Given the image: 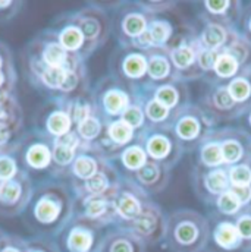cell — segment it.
Returning <instances> with one entry per match:
<instances>
[{
	"instance_id": "cell-1",
	"label": "cell",
	"mask_w": 251,
	"mask_h": 252,
	"mask_svg": "<svg viewBox=\"0 0 251 252\" xmlns=\"http://www.w3.org/2000/svg\"><path fill=\"white\" fill-rule=\"evenodd\" d=\"M75 195L61 181H43L34 187L28 207L22 214L27 229L36 236L56 238L73 217Z\"/></svg>"
},
{
	"instance_id": "cell-2",
	"label": "cell",
	"mask_w": 251,
	"mask_h": 252,
	"mask_svg": "<svg viewBox=\"0 0 251 252\" xmlns=\"http://www.w3.org/2000/svg\"><path fill=\"white\" fill-rule=\"evenodd\" d=\"M209 233L206 216L192 208H177L168 214L163 242L171 252H204Z\"/></svg>"
},
{
	"instance_id": "cell-3",
	"label": "cell",
	"mask_w": 251,
	"mask_h": 252,
	"mask_svg": "<svg viewBox=\"0 0 251 252\" xmlns=\"http://www.w3.org/2000/svg\"><path fill=\"white\" fill-rule=\"evenodd\" d=\"M169 127L182 145L184 151L192 153L217 125L197 103L191 101L188 106L172 115Z\"/></svg>"
},
{
	"instance_id": "cell-4",
	"label": "cell",
	"mask_w": 251,
	"mask_h": 252,
	"mask_svg": "<svg viewBox=\"0 0 251 252\" xmlns=\"http://www.w3.org/2000/svg\"><path fill=\"white\" fill-rule=\"evenodd\" d=\"M91 97L94 109L105 124L121 119L126 109L138 98L124 82L110 73L94 84Z\"/></svg>"
},
{
	"instance_id": "cell-5",
	"label": "cell",
	"mask_w": 251,
	"mask_h": 252,
	"mask_svg": "<svg viewBox=\"0 0 251 252\" xmlns=\"http://www.w3.org/2000/svg\"><path fill=\"white\" fill-rule=\"evenodd\" d=\"M137 139L144 147L148 160L174 169L184 156V148L169 126H148L138 132Z\"/></svg>"
},
{
	"instance_id": "cell-6",
	"label": "cell",
	"mask_w": 251,
	"mask_h": 252,
	"mask_svg": "<svg viewBox=\"0 0 251 252\" xmlns=\"http://www.w3.org/2000/svg\"><path fill=\"white\" fill-rule=\"evenodd\" d=\"M69 15L84 34L87 56L90 58L108 43L112 32L110 16L105 7L96 3H88L73 12H69Z\"/></svg>"
},
{
	"instance_id": "cell-7",
	"label": "cell",
	"mask_w": 251,
	"mask_h": 252,
	"mask_svg": "<svg viewBox=\"0 0 251 252\" xmlns=\"http://www.w3.org/2000/svg\"><path fill=\"white\" fill-rule=\"evenodd\" d=\"M110 75L124 82L126 87L140 97L141 91L147 87V58L145 53L132 47H118L110 56Z\"/></svg>"
},
{
	"instance_id": "cell-8",
	"label": "cell",
	"mask_w": 251,
	"mask_h": 252,
	"mask_svg": "<svg viewBox=\"0 0 251 252\" xmlns=\"http://www.w3.org/2000/svg\"><path fill=\"white\" fill-rule=\"evenodd\" d=\"M105 229L84 217L73 216L56 235L55 242L61 252H100Z\"/></svg>"
},
{
	"instance_id": "cell-9",
	"label": "cell",
	"mask_w": 251,
	"mask_h": 252,
	"mask_svg": "<svg viewBox=\"0 0 251 252\" xmlns=\"http://www.w3.org/2000/svg\"><path fill=\"white\" fill-rule=\"evenodd\" d=\"M16 154L21 169L30 176L33 173H50L53 166V141L33 129L18 139Z\"/></svg>"
},
{
	"instance_id": "cell-10",
	"label": "cell",
	"mask_w": 251,
	"mask_h": 252,
	"mask_svg": "<svg viewBox=\"0 0 251 252\" xmlns=\"http://www.w3.org/2000/svg\"><path fill=\"white\" fill-rule=\"evenodd\" d=\"M153 18L143 6V1H128L118 4L112 21V31L118 40V47H131L148 28Z\"/></svg>"
},
{
	"instance_id": "cell-11",
	"label": "cell",
	"mask_w": 251,
	"mask_h": 252,
	"mask_svg": "<svg viewBox=\"0 0 251 252\" xmlns=\"http://www.w3.org/2000/svg\"><path fill=\"white\" fill-rule=\"evenodd\" d=\"M201 46L198 43L195 30L181 32L168 47L172 64L177 72V79L187 82L203 79L204 75L197 66V56Z\"/></svg>"
},
{
	"instance_id": "cell-12",
	"label": "cell",
	"mask_w": 251,
	"mask_h": 252,
	"mask_svg": "<svg viewBox=\"0 0 251 252\" xmlns=\"http://www.w3.org/2000/svg\"><path fill=\"white\" fill-rule=\"evenodd\" d=\"M197 104L216 122V125L238 121L247 110L234 100L226 84L207 85L206 93L200 97Z\"/></svg>"
},
{
	"instance_id": "cell-13",
	"label": "cell",
	"mask_w": 251,
	"mask_h": 252,
	"mask_svg": "<svg viewBox=\"0 0 251 252\" xmlns=\"http://www.w3.org/2000/svg\"><path fill=\"white\" fill-rule=\"evenodd\" d=\"M34 192L33 178L27 172L18 173L15 178L0 181V216L18 217L22 216L30 204Z\"/></svg>"
},
{
	"instance_id": "cell-14",
	"label": "cell",
	"mask_w": 251,
	"mask_h": 252,
	"mask_svg": "<svg viewBox=\"0 0 251 252\" xmlns=\"http://www.w3.org/2000/svg\"><path fill=\"white\" fill-rule=\"evenodd\" d=\"M34 129L52 141L72 132L73 124L68 112L66 98H47L36 113Z\"/></svg>"
},
{
	"instance_id": "cell-15",
	"label": "cell",
	"mask_w": 251,
	"mask_h": 252,
	"mask_svg": "<svg viewBox=\"0 0 251 252\" xmlns=\"http://www.w3.org/2000/svg\"><path fill=\"white\" fill-rule=\"evenodd\" d=\"M166 221H168V214H165V211L157 202L150 199L145 204L141 214L134 221L128 223L122 227L134 233L145 245H156L165 241Z\"/></svg>"
},
{
	"instance_id": "cell-16",
	"label": "cell",
	"mask_w": 251,
	"mask_h": 252,
	"mask_svg": "<svg viewBox=\"0 0 251 252\" xmlns=\"http://www.w3.org/2000/svg\"><path fill=\"white\" fill-rule=\"evenodd\" d=\"M207 219L210 233L204 252H251L243 241L234 219L222 217L212 211Z\"/></svg>"
},
{
	"instance_id": "cell-17",
	"label": "cell",
	"mask_w": 251,
	"mask_h": 252,
	"mask_svg": "<svg viewBox=\"0 0 251 252\" xmlns=\"http://www.w3.org/2000/svg\"><path fill=\"white\" fill-rule=\"evenodd\" d=\"M191 178L195 195L207 207L231 189L228 167H204L195 163Z\"/></svg>"
},
{
	"instance_id": "cell-18",
	"label": "cell",
	"mask_w": 251,
	"mask_h": 252,
	"mask_svg": "<svg viewBox=\"0 0 251 252\" xmlns=\"http://www.w3.org/2000/svg\"><path fill=\"white\" fill-rule=\"evenodd\" d=\"M220 145L223 166L231 167L249 163L251 153V136L238 126H217L210 133Z\"/></svg>"
},
{
	"instance_id": "cell-19",
	"label": "cell",
	"mask_w": 251,
	"mask_h": 252,
	"mask_svg": "<svg viewBox=\"0 0 251 252\" xmlns=\"http://www.w3.org/2000/svg\"><path fill=\"white\" fill-rule=\"evenodd\" d=\"M115 193L109 195H88L75 196L73 216L84 217L103 229L108 226H116L118 216L115 210Z\"/></svg>"
},
{
	"instance_id": "cell-20",
	"label": "cell",
	"mask_w": 251,
	"mask_h": 252,
	"mask_svg": "<svg viewBox=\"0 0 251 252\" xmlns=\"http://www.w3.org/2000/svg\"><path fill=\"white\" fill-rule=\"evenodd\" d=\"M151 199V196L138 188L134 182L128 181L122 176V181L115 193V210L118 216V227H122L128 223L134 221L141 211L144 210L145 204Z\"/></svg>"
},
{
	"instance_id": "cell-21",
	"label": "cell",
	"mask_w": 251,
	"mask_h": 252,
	"mask_svg": "<svg viewBox=\"0 0 251 252\" xmlns=\"http://www.w3.org/2000/svg\"><path fill=\"white\" fill-rule=\"evenodd\" d=\"M122 181L121 170L113 166V163H108L99 173L84 182L69 181V187L75 196H88V195H109L116 192Z\"/></svg>"
},
{
	"instance_id": "cell-22",
	"label": "cell",
	"mask_w": 251,
	"mask_h": 252,
	"mask_svg": "<svg viewBox=\"0 0 251 252\" xmlns=\"http://www.w3.org/2000/svg\"><path fill=\"white\" fill-rule=\"evenodd\" d=\"M244 4L238 0H206L200 3V19L238 30Z\"/></svg>"
},
{
	"instance_id": "cell-23",
	"label": "cell",
	"mask_w": 251,
	"mask_h": 252,
	"mask_svg": "<svg viewBox=\"0 0 251 252\" xmlns=\"http://www.w3.org/2000/svg\"><path fill=\"white\" fill-rule=\"evenodd\" d=\"M171 169L166 166L148 160L141 169H138L134 173L125 175L124 178L134 182L138 188L147 192L150 196L154 193H160L168 188L171 182Z\"/></svg>"
},
{
	"instance_id": "cell-24",
	"label": "cell",
	"mask_w": 251,
	"mask_h": 252,
	"mask_svg": "<svg viewBox=\"0 0 251 252\" xmlns=\"http://www.w3.org/2000/svg\"><path fill=\"white\" fill-rule=\"evenodd\" d=\"M82 145L75 130L53 141V166L49 175L55 181H58V178H68L69 167Z\"/></svg>"
},
{
	"instance_id": "cell-25",
	"label": "cell",
	"mask_w": 251,
	"mask_h": 252,
	"mask_svg": "<svg viewBox=\"0 0 251 252\" xmlns=\"http://www.w3.org/2000/svg\"><path fill=\"white\" fill-rule=\"evenodd\" d=\"M50 28L53 30L58 41L61 43V46L68 53L79 56L85 62L88 61L84 34L79 30V27L72 21L69 13L61 15L56 19V22L53 24V27H50Z\"/></svg>"
},
{
	"instance_id": "cell-26",
	"label": "cell",
	"mask_w": 251,
	"mask_h": 252,
	"mask_svg": "<svg viewBox=\"0 0 251 252\" xmlns=\"http://www.w3.org/2000/svg\"><path fill=\"white\" fill-rule=\"evenodd\" d=\"M108 163L110 161L106 160L97 148H94L93 145H82L73 163L69 167L68 178L69 181H76V182L88 181L96 173H99Z\"/></svg>"
},
{
	"instance_id": "cell-27",
	"label": "cell",
	"mask_w": 251,
	"mask_h": 252,
	"mask_svg": "<svg viewBox=\"0 0 251 252\" xmlns=\"http://www.w3.org/2000/svg\"><path fill=\"white\" fill-rule=\"evenodd\" d=\"M144 53L147 58V78L150 87L162 85L177 79V72L171 61L168 47H153Z\"/></svg>"
},
{
	"instance_id": "cell-28",
	"label": "cell",
	"mask_w": 251,
	"mask_h": 252,
	"mask_svg": "<svg viewBox=\"0 0 251 252\" xmlns=\"http://www.w3.org/2000/svg\"><path fill=\"white\" fill-rule=\"evenodd\" d=\"M148 93L154 100H157L162 106H165L169 112L175 113L191 103L189 87L182 81H171L156 87H147Z\"/></svg>"
},
{
	"instance_id": "cell-29",
	"label": "cell",
	"mask_w": 251,
	"mask_h": 252,
	"mask_svg": "<svg viewBox=\"0 0 251 252\" xmlns=\"http://www.w3.org/2000/svg\"><path fill=\"white\" fill-rule=\"evenodd\" d=\"M147 245L124 227L113 226L105 232L100 252H145Z\"/></svg>"
},
{
	"instance_id": "cell-30",
	"label": "cell",
	"mask_w": 251,
	"mask_h": 252,
	"mask_svg": "<svg viewBox=\"0 0 251 252\" xmlns=\"http://www.w3.org/2000/svg\"><path fill=\"white\" fill-rule=\"evenodd\" d=\"M200 30L195 31L198 43L201 47L207 49V50H215V52H220L225 44L228 43L231 32L234 30L226 28L220 24L216 22H210V21H203L200 19Z\"/></svg>"
},
{
	"instance_id": "cell-31",
	"label": "cell",
	"mask_w": 251,
	"mask_h": 252,
	"mask_svg": "<svg viewBox=\"0 0 251 252\" xmlns=\"http://www.w3.org/2000/svg\"><path fill=\"white\" fill-rule=\"evenodd\" d=\"M241 72L240 64L234 58H231L229 55L219 52L217 61L213 66V70L204 76V82L207 85H216V84H228L229 81H232L238 73Z\"/></svg>"
},
{
	"instance_id": "cell-32",
	"label": "cell",
	"mask_w": 251,
	"mask_h": 252,
	"mask_svg": "<svg viewBox=\"0 0 251 252\" xmlns=\"http://www.w3.org/2000/svg\"><path fill=\"white\" fill-rule=\"evenodd\" d=\"M140 98L143 101L145 124L148 126H169L172 119V112H169L165 106H162L157 100L151 97L147 88H144L140 94Z\"/></svg>"
},
{
	"instance_id": "cell-33",
	"label": "cell",
	"mask_w": 251,
	"mask_h": 252,
	"mask_svg": "<svg viewBox=\"0 0 251 252\" xmlns=\"http://www.w3.org/2000/svg\"><path fill=\"white\" fill-rule=\"evenodd\" d=\"M220 52L234 58L240 64L241 70L251 67V41L247 40L238 30H234L231 32L228 43Z\"/></svg>"
},
{
	"instance_id": "cell-34",
	"label": "cell",
	"mask_w": 251,
	"mask_h": 252,
	"mask_svg": "<svg viewBox=\"0 0 251 252\" xmlns=\"http://www.w3.org/2000/svg\"><path fill=\"white\" fill-rule=\"evenodd\" d=\"M116 160L121 164L122 176H125V175L134 173L138 169H141L148 161V157H147V153H145L144 147L141 145V142L138 139H135L132 144H129L121 151V154L118 156Z\"/></svg>"
},
{
	"instance_id": "cell-35",
	"label": "cell",
	"mask_w": 251,
	"mask_h": 252,
	"mask_svg": "<svg viewBox=\"0 0 251 252\" xmlns=\"http://www.w3.org/2000/svg\"><path fill=\"white\" fill-rule=\"evenodd\" d=\"M226 87L234 100L247 109L251 104V67L243 69L232 81L226 84Z\"/></svg>"
},
{
	"instance_id": "cell-36",
	"label": "cell",
	"mask_w": 251,
	"mask_h": 252,
	"mask_svg": "<svg viewBox=\"0 0 251 252\" xmlns=\"http://www.w3.org/2000/svg\"><path fill=\"white\" fill-rule=\"evenodd\" d=\"M197 164L204 167H225L220 145L212 135L201 142V145L197 148Z\"/></svg>"
},
{
	"instance_id": "cell-37",
	"label": "cell",
	"mask_w": 251,
	"mask_h": 252,
	"mask_svg": "<svg viewBox=\"0 0 251 252\" xmlns=\"http://www.w3.org/2000/svg\"><path fill=\"white\" fill-rule=\"evenodd\" d=\"M105 126L106 124L103 122V119L97 115V112H94L79 125L75 126L73 130L76 132L84 145H94L105 132Z\"/></svg>"
},
{
	"instance_id": "cell-38",
	"label": "cell",
	"mask_w": 251,
	"mask_h": 252,
	"mask_svg": "<svg viewBox=\"0 0 251 252\" xmlns=\"http://www.w3.org/2000/svg\"><path fill=\"white\" fill-rule=\"evenodd\" d=\"M66 106H68V112L73 124V129L75 126L79 125L82 121H85L88 116H91L96 112L91 93L85 95L73 97V98H66Z\"/></svg>"
},
{
	"instance_id": "cell-39",
	"label": "cell",
	"mask_w": 251,
	"mask_h": 252,
	"mask_svg": "<svg viewBox=\"0 0 251 252\" xmlns=\"http://www.w3.org/2000/svg\"><path fill=\"white\" fill-rule=\"evenodd\" d=\"M16 142L0 150V181H7L22 172L16 154Z\"/></svg>"
},
{
	"instance_id": "cell-40",
	"label": "cell",
	"mask_w": 251,
	"mask_h": 252,
	"mask_svg": "<svg viewBox=\"0 0 251 252\" xmlns=\"http://www.w3.org/2000/svg\"><path fill=\"white\" fill-rule=\"evenodd\" d=\"M241 210H243V205L231 189L225 192L223 195H220L210 207L212 213H216L222 217H231V219H234Z\"/></svg>"
},
{
	"instance_id": "cell-41",
	"label": "cell",
	"mask_w": 251,
	"mask_h": 252,
	"mask_svg": "<svg viewBox=\"0 0 251 252\" xmlns=\"http://www.w3.org/2000/svg\"><path fill=\"white\" fill-rule=\"evenodd\" d=\"M24 119V112L16 94L0 93V122Z\"/></svg>"
},
{
	"instance_id": "cell-42",
	"label": "cell",
	"mask_w": 251,
	"mask_h": 252,
	"mask_svg": "<svg viewBox=\"0 0 251 252\" xmlns=\"http://www.w3.org/2000/svg\"><path fill=\"white\" fill-rule=\"evenodd\" d=\"M24 119L0 122V150L15 144L24 135Z\"/></svg>"
},
{
	"instance_id": "cell-43",
	"label": "cell",
	"mask_w": 251,
	"mask_h": 252,
	"mask_svg": "<svg viewBox=\"0 0 251 252\" xmlns=\"http://www.w3.org/2000/svg\"><path fill=\"white\" fill-rule=\"evenodd\" d=\"M125 124L131 126L134 130L141 132L145 127V116H144V109H143V101L138 97L128 109L125 110V113L121 118Z\"/></svg>"
},
{
	"instance_id": "cell-44",
	"label": "cell",
	"mask_w": 251,
	"mask_h": 252,
	"mask_svg": "<svg viewBox=\"0 0 251 252\" xmlns=\"http://www.w3.org/2000/svg\"><path fill=\"white\" fill-rule=\"evenodd\" d=\"M231 187H247L251 185V166L249 163H240L228 167Z\"/></svg>"
},
{
	"instance_id": "cell-45",
	"label": "cell",
	"mask_w": 251,
	"mask_h": 252,
	"mask_svg": "<svg viewBox=\"0 0 251 252\" xmlns=\"http://www.w3.org/2000/svg\"><path fill=\"white\" fill-rule=\"evenodd\" d=\"M234 220H235L237 229H238L243 241L246 242V245L251 251V208H243L234 217Z\"/></svg>"
},
{
	"instance_id": "cell-46",
	"label": "cell",
	"mask_w": 251,
	"mask_h": 252,
	"mask_svg": "<svg viewBox=\"0 0 251 252\" xmlns=\"http://www.w3.org/2000/svg\"><path fill=\"white\" fill-rule=\"evenodd\" d=\"M27 252H61L53 238L34 236L27 239Z\"/></svg>"
},
{
	"instance_id": "cell-47",
	"label": "cell",
	"mask_w": 251,
	"mask_h": 252,
	"mask_svg": "<svg viewBox=\"0 0 251 252\" xmlns=\"http://www.w3.org/2000/svg\"><path fill=\"white\" fill-rule=\"evenodd\" d=\"M217 56H219V52L207 50L204 47L200 49L198 56H197V66H198V69L201 70V73L204 76H207L213 70V66H215V63L217 61Z\"/></svg>"
},
{
	"instance_id": "cell-48",
	"label": "cell",
	"mask_w": 251,
	"mask_h": 252,
	"mask_svg": "<svg viewBox=\"0 0 251 252\" xmlns=\"http://www.w3.org/2000/svg\"><path fill=\"white\" fill-rule=\"evenodd\" d=\"M25 6L24 1L19 0H1L0 1V24H6L12 21Z\"/></svg>"
},
{
	"instance_id": "cell-49",
	"label": "cell",
	"mask_w": 251,
	"mask_h": 252,
	"mask_svg": "<svg viewBox=\"0 0 251 252\" xmlns=\"http://www.w3.org/2000/svg\"><path fill=\"white\" fill-rule=\"evenodd\" d=\"M16 82L18 73L15 70H0V93H10L16 94Z\"/></svg>"
},
{
	"instance_id": "cell-50",
	"label": "cell",
	"mask_w": 251,
	"mask_h": 252,
	"mask_svg": "<svg viewBox=\"0 0 251 252\" xmlns=\"http://www.w3.org/2000/svg\"><path fill=\"white\" fill-rule=\"evenodd\" d=\"M0 252H27V239L9 233Z\"/></svg>"
},
{
	"instance_id": "cell-51",
	"label": "cell",
	"mask_w": 251,
	"mask_h": 252,
	"mask_svg": "<svg viewBox=\"0 0 251 252\" xmlns=\"http://www.w3.org/2000/svg\"><path fill=\"white\" fill-rule=\"evenodd\" d=\"M15 61H13V53L10 47L4 43L0 41V70H15Z\"/></svg>"
},
{
	"instance_id": "cell-52",
	"label": "cell",
	"mask_w": 251,
	"mask_h": 252,
	"mask_svg": "<svg viewBox=\"0 0 251 252\" xmlns=\"http://www.w3.org/2000/svg\"><path fill=\"white\" fill-rule=\"evenodd\" d=\"M238 31L251 41V3L243 7V13L238 24Z\"/></svg>"
},
{
	"instance_id": "cell-53",
	"label": "cell",
	"mask_w": 251,
	"mask_h": 252,
	"mask_svg": "<svg viewBox=\"0 0 251 252\" xmlns=\"http://www.w3.org/2000/svg\"><path fill=\"white\" fill-rule=\"evenodd\" d=\"M231 190L238 198L243 208H251V185H247V187H231Z\"/></svg>"
},
{
	"instance_id": "cell-54",
	"label": "cell",
	"mask_w": 251,
	"mask_h": 252,
	"mask_svg": "<svg viewBox=\"0 0 251 252\" xmlns=\"http://www.w3.org/2000/svg\"><path fill=\"white\" fill-rule=\"evenodd\" d=\"M238 127H241L251 136V104L247 107L244 115L238 119Z\"/></svg>"
},
{
	"instance_id": "cell-55",
	"label": "cell",
	"mask_w": 251,
	"mask_h": 252,
	"mask_svg": "<svg viewBox=\"0 0 251 252\" xmlns=\"http://www.w3.org/2000/svg\"><path fill=\"white\" fill-rule=\"evenodd\" d=\"M7 232H4L3 229H0V251H1V247H3V244H4V239L7 238Z\"/></svg>"
},
{
	"instance_id": "cell-56",
	"label": "cell",
	"mask_w": 251,
	"mask_h": 252,
	"mask_svg": "<svg viewBox=\"0 0 251 252\" xmlns=\"http://www.w3.org/2000/svg\"><path fill=\"white\" fill-rule=\"evenodd\" d=\"M249 164L251 166V153H250V158H249Z\"/></svg>"
}]
</instances>
